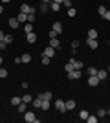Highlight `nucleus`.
Segmentation results:
<instances>
[{
  "label": "nucleus",
  "mask_w": 110,
  "mask_h": 123,
  "mask_svg": "<svg viewBox=\"0 0 110 123\" xmlns=\"http://www.w3.org/2000/svg\"><path fill=\"white\" fill-rule=\"evenodd\" d=\"M22 103V98H18V96H15V98H11V105H15V107H18Z\"/></svg>",
  "instance_id": "obj_16"
},
{
  "label": "nucleus",
  "mask_w": 110,
  "mask_h": 123,
  "mask_svg": "<svg viewBox=\"0 0 110 123\" xmlns=\"http://www.w3.org/2000/svg\"><path fill=\"white\" fill-rule=\"evenodd\" d=\"M4 37H6V35L2 33V31H0V41H4Z\"/></svg>",
  "instance_id": "obj_43"
},
{
  "label": "nucleus",
  "mask_w": 110,
  "mask_h": 123,
  "mask_svg": "<svg viewBox=\"0 0 110 123\" xmlns=\"http://www.w3.org/2000/svg\"><path fill=\"white\" fill-rule=\"evenodd\" d=\"M50 46L55 48V50H59V46H61V42H59V39L55 37V39H50Z\"/></svg>",
  "instance_id": "obj_10"
},
{
  "label": "nucleus",
  "mask_w": 110,
  "mask_h": 123,
  "mask_svg": "<svg viewBox=\"0 0 110 123\" xmlns=\"http://www.w3.org/2000/svg\"><path fill=\"white\" fill-rule=\"evenodd\" d=\"M108 46H110V39H108Z\"/></svg>",
  "instance_id": "obj_50"
},
{
  "label": "nucleus",
  "mask_w": 110,
  "mask_h": 123,
  "mask_svg": "<svg viewBox=\"0 0 110 123\" xmlns=\"http://www.w3.org/2000/svg\"><path fill=\"white\" fill-rule=\"evenodd\" d=\"M7 77V70L6 68H0V79H6Z\"/></svg>",
  "instance_id": "obj_29"
},
{
  "label": "nucleus",
  "mask_w": 110,
  "mask_h": 123,
  "mask_svg": "<svg viewBox=\"0 0 110 123\" xmlns=\"http://www.w3.org/2000/svg\"><path fill=\"white\" fill-rule=\"evenodd\" d=\"M26 105H28V103H24V101H22L20 105L17 107V110H18V112H20V114H24V112H26Z\"/></svg>",
  "instance_id": "obj_19"
},
{
  "label": "nucleus",
  "mask_w": 110,
  "mask_h": 123,
  "mask_svg": "<svg viewBox=\"0 0 110 123\" xmlns=\"http://www.w3.org/2000/svg\"><path fill=\"white\" fill-rule=\"evenodd\" d=\"M17 18H18V22H20V24H26V22H28V15H26V13H18V15H17Z\"/></svg>",
  "instance_id": "obj_11"
},
{
  "label": "nucleus",
  "mask_w": 110,
  "mask_h": 123,
  "mask_svg": "<svg viewBox=\"0 0 110 123\" xmlns=\"http://www.w3.org/2000/svg\"><path fill=\"white\" fill-rule=\"evenodd\" d=\"M63 6H64V7H72V0H64Z\"/></svg>",
  "instance_id": "obj_37"
},
{
  "label": "nucleus",
  "mask_w": 110,
  "mask_h": 123,
  "mask_svg": "<svg viewBox=\"0 0 110 123\" xmlns=\"http://www.w3.org/2000/svg\"><path fill=\"white\" fill-rule=\"evenodd\" d=\"M20 59H22V62H24V64H28V62H31V55H29V53H24V55H22Z\"/></svg>",
  "instance_id": "obj_17"
},
{
  "label": "nucleus",
  "mask_w": 110,
  "mask_h": 123,
  "mask_svg": "<svg viewBox=\"0 0 110 123\" xmlns=\"http://www.w3.org/2000/svg\"><path fill=\"white\" fill-rule=\"evenodd\" d=\"M86 121H88V123H97V116H88Z\"/></svg>",
  "instance_id": "obj_33"
},
{
  "label": "nucleus",
  "mask_w": 110,
  "mask_h": 123,
  "mask_svg": "<svg viewBox=\"0 0 110 123\" xmlns=\"http://www.w3.org/2000/svg\"><path fill=\"white\" fill-rule=\"evenodd\" d=\"M86 44H88V48H92V50H97L99 41H97V39H86Z\"/></svg>",
  "instance_id": "obj_5"
},
{
  "label": "nucleus",
  "mask_w": 110,
  "mask_h": 123,
  "mask_svg": "<svg viewBox=\"0 0 110 123\" xmlns=\"http://www.w3.org/2000/svg\"><path fill=\"white\" fill-rule=\"evenodd\" d=\"M48 9H50V4H44V2H42V4H41V11H42V13H46Z\"/></svg>",
  "instance_id": "obj_32"
},
{
  "label": "nucleus",
  "mask_w": 110,
  "mask_h": 123,
  "mask_svg": "<svg viewBox=\"0 0 110 123\" xmlns=\"http://www.w3.org/2000/svg\"><path fill=\"white\" fill-rule=\"evenodd\" d=\"M4 42H6V44H9V42H13V37H11V35H6V37H4Z\"/></svg>",
  "instance_id": "obj_36"
},
{
  "label": "nucleus",
  "mask_w": 110,
  "mask_h": 123,
  "mask_svg": "<svg viewBox=\"0 0 110 123\" xmlns=\"http://www.w3.org/2000/svg\"><path fill=\"white\" fill-rule=\"evenodd\" d=\"M50 61H52V59H50V57H46V55H42V64H44V66H48V64H50Z\"/></svg>",
  "instance_id": "obj_34"
},
{
  "label": "nucleus",
  "mask_w": 110,
  "mask_h": 123,
  "mask_svg": "<svg viewBox=\"0 0 110 123\" xmlns=\"http://www.w3.org/2000/svg\"><path fill=\"white\" fill-rule=\"evenodd\" d=\"M64 70H66V74L73 72V70H75V66H73V62H68V64H66V66H64Z\"/></svg>",
  "instance_id": "obj_22"
},
{
  "label": "nucleus",
  "mask_w": 110,
  "mask_h": 123,
  "mask_svg": "<svg viewBox=\"0 0 110 123\" xmlns=\"http://www.w3.org/2000/svg\"><path fill=\"white\" fill-rule=\"evenodd\" d=\"M24 119L28 123H39V119H37V116L33 112H24Z\"/></svg>",
  "instance_id": "obj_1"
},
{
  "label": "nucleus",
  "mask_w": 110,
  "mask_h": 123,
  "mask_svg": "<svg viewBox=\"0 0 110 123\" xmlns=\"http://www.w3.org/2000/svg\"><path fill=\"white\" fill-rule=\"evenodd\" d=\"M0 64H2V57H0Z\"/></svg>",
  "instance_id": "obj_49"
},
{
  "label": "nucleus",
  "mask_w": 110,
  "mask_h": 123,
  "mask_svg": "<svg viewBox=\"0 0 110 123\" xmlns=\"http://www.w3.org/2000/svg\"><path fill=\"white\" fill-rule=\"evenodd\" d=\"M88 85L90 86H97V85H99V77L97 75H88Z\"/></svg>",
  "instance_id": "obj_6"
},
{
  "label": "nucleus",
  "mask_w": 110,
  "mask_h": 123,
  "mask_svg": "<svg viewBox=\"0 0 110 123\" xmlns=\"http://www.w3.org/2000/svg\"><path fill=\"white\" fill-rule=\"evenodd\" d=\"M103 18H105V20H110V11H106L105 15H103Z\"/></svg>",
  "instance_id": "obj_39"
},
{
  "label": "nucleus",
  "mask_w": 110,
  "mask_h": 123,
  "mask_svg": "<svg viewBox=\"0 0 110 123\" xmlns=\"http://www.w3.org/2000/svg\"><path fill=\"white\" fill-rule=\"evenodd\" d=\"M88 116H90V114L86 112V110H81V112H79V118L83 119V121H86V118H88Z\"/></svg>",
  "instance_id": "obj_23"
},
{
  "label": "nucleus",
  "mask_w": 110,
  "mask_h": 123,
  "mask_svg": "<svg viewBox=\"0 0 110 123\" xmlns=\"http://www.w3.org/2000/svg\"><path fill=\"white\" fill-rule=\"evenodd\" d=\"M53 2H57V4H61V6H63V2H64V0H53Z\"/></svg>",
  "instance_id": "obj_45"
},
{
  "label": "nucleus",
  "mask_w": 110,
  "mask_h": 123,
  "mask_svg": "<svg viewBox=\"0 0 110 123\" xmlns=\"http://www.w3.org/2000/svg\"><path fill=\"white\" fill-rule=\"evenodd\" d=\"M20 13H26V15H28V13H31V6L22 4V6H20Z\"/></svg>",
  "instance_id": "obj_13"
},
{
  "label": "nucleus",
  "mask_w": 110,
  "mask_h": 123,
  "mask_svg": "<svg viewBox=\"0 0 110 123\" xmlns=\"http://www.w3.org/2000/svg\"><path fill=\"white\" fill-rule=\"evenodd\" d=\"M81 75H83L81 70H73V72L68 74V79H70V81H75V79H81Z\"/></svg>",
  "instance_id": "obj_3"
},
{
  "label": "nucleus",
  "mask_w": 110,
  "mask_h": 123,
  "mask_svg": "<svg viewBox=\"0 0 110 123\" xmlns=\"http://www.w3.org/2000/svg\"><path fill=\"white\" fill-rule=\"evenodd\" d=\"M53 30L57 31V33H61V31H63V24H61V22H53Z\"/></svg>",
  "instance_id": "obj_18"
},
{
  "label": "nucleus",
  "mask_w": 110,
  "mask_h": 123,
  "mask_svg": "<svg viewBox=\"0 0 110 123\" xmlns=\"http://www.w3.org/2000/svg\"><path fill=\"white\" fill-rule=\"evenodd\" d=\"M6 46H7V44H6L4 41H0V50H6Z\"/></svg>",
  "instance_id": "obj_41"
},
{
  "label": "nucleus",
  "mask_w": 110,
  "mask_h": 123,
  "mask_svg": "<svg viewBox=\"0 0 110 123\" xmlns=\"http://www.w3.org/2000/svg\"><path fill=\"white\" fill-rule=\"evenodd\" d=\"M7 2H11V0H2V4H7Z\"/></svg>",
  "instance_id": "obj_46"
},
{
  "label": "nucleus",
  "mask_w": 110,
  "mask_h": 123,
  "mask_svg": "<svg viewBox=\"0 0 110 123\" xmlns=\"http://www.w3.org/2000/svg\"><path fill=\"white\" fill-rule=\"evenodd\" d=\"M86 74H88V75H97V68H94V66H90L88 70H86Z\"/></svg>",
  "instance_id": "obj_24"
},
{
  "label": "nucleus",
  "mask_w": 110,
  "mask_h": 123,
  "mask_svg": "<svg viewBox=\"0 0 110 123\" xmlns=\"http://www.w3.org/2000/svg\"><path fill=\"white\" fill-rule=\"evenodd\" d=\"M22 101H24V103H31L33 98L29 96V94H24V96H22Z\"/></svg>",
  "instance_id": "obj_26"
},
{
  "label": "nucleus",
  "mask_w": 110,
  "mask_h": 123,
  "mask_svg": "<svg viewBox=\"0 0 110 123\" xmlns=\"http://www.w3.org/2000/svg\"><path fill=\"white\" fill-rule=\"evenodd\" d=\"M97 77H99V81L106 79L108 77V70H97Z\"/></svg>",
  "instance_id": "obj_9"
},
{
  "label": "nucleus",
  "mask_w": 110,
  "mask_h": 123,
  "mask_svg": "<svg viewBox=\"0 0 110 123\" xmlns=\"http://www.w3.org/2000/svg\"><path fill=\"white\" fill-rule=\"evenodd\" d=\"M64 103H66V110H73V108H75V105H77L73 99H70V101H64Z\"/></svg>",
  "instance_id": "obj_15"
},
{
  "label": "nucleus",
  "mask_w": 110,
  "mask_h": 123,
  "mask_svg": "<svg viewBox=\"0 0 110 123\" xmlns=\"http://www.w3.org/2000/svg\"><path fill=\"white\" fill-rule=\"evenodd\" d=\"M50 103H52V101L42 99V103H41V110H50Z\"/></svg>",
  "instance_id": "obj_14"
},
{
  "label": "nucleus",
  "mask_w": 110,
  "mask_h": 123,
  "mask_svg": "<svg viewBox=\"0 0 110 123\" xmlns=\"http://www.w3.org/2000/svg\"><path fill=\"white\" fill-rule=\"evenodd\" d=\"M41 103H42V96L39 94V98H33V101H31V105L35 108H41Z\"/></svg>",
  "instance_id": "obj_7"
},
{
  "label": "nucleus",
  "mask_w": 110,
  "mask_h": 123,
  "mask_svg": "<svg viewBox=\"0 0 110 123\" xmlns=\"http://www.w3.org/2000/svg\"><path fill=\"white\" fill-rule=\"evenodd\" d=\"M24 31H26V33H31V31H33V24H31V22H26V26H24Z\"/></svg>",
  "instance_id": "obj_21"
},
{
  "label": "nucleus",
  "mask_w": 110,
  "mask_h": 123,
  "mask_svg": "<svg viewBox=\"0 0 110 123\" xmlns=\"http://www.w3.org/2000/svg\"><path fill=\"white\" fill-rule=\"evenodd\" d=\"M42 55L50 57V59H53V55H55V48H52L50 44H48V48H44V51H42Z\"/></svg>",
  "instance_id": "obj_4"
},
{
  "label": "nucleus",
  "mask_w": 110,
  "mask_h": 123,
  "mask_svg": "<svg viewBox=\"0 0 110 123\" xmlns=\"http://www.w3.org/2000/svg\"><path fill=\"white\" fill-rule=\"evenodd\" d=\"M41 2H44V4H50V2H53V0H41Z\"/></svg>",
  "instance_id": "obj_44"
},
{
  "label": "nucleus",
  "mask_w": 110,
  "mask_h": 123,
  "mask_svg": "<svg viewBox=\"0 0 110 123\" xmlns=\"http://www.w3.org/2000/svg\"><path fill=\"white\" fill-rule=\"evenodd\" d=\"M55 108H57L59 112H66V103L63 99H55Z\"/></svg>",
  "instance_id": "obj_2"
},
{
  "label": "nucleus",
  "mask_w": 110,
  "mask_h": 123,
  "mask_svg": "<svg viewBox=\"0 0 110 123\" xmlns=\"http://www.w3.org/2000/svg\"><path fill=\"white\" fill-rule=\"evenodd\" d=\"M26 41L29 42V44H33V42H37V35L33 33V31L31 33H26Z\"/></svg>",
  "instance_id": "obj_8"
},
{
  "label": "nucleus",
  "mask_w": 110,
  "mask_h": 123,
  "mask_svg": "<svg viewBox=\"0 0 110 123\" xmlns=\"http://www.w3.org/2000/svg\"><path fill=\"white\" fill-rule=\"evenodd\" d=\"M79 44H81L79 41H73V42H72V48H79Z\"/></svg>",
  "instance_id": "obj_40"
},
{
  "label": "nucleus",
  "mask_w": 110,
  "mask_h": 123,
  "mask_svg": "<svg viewBox=\"0 0 110 123\" xmlns=\"http://www.w3.org/2000/svg\"><path fill=\"white\" fill-rule=\"evenodd\" d=\"M50 7H52V9L55 11V13H57V11L61 9V4H57V2H52V6H50Z\"/></svg>",
  "instance_id": "obj_27"
},
{
  "label": "nucleus",
  "mask_w": 110,
  "mask_h": 123,
  "mask_svg": "<svg viewBox=\"0 0 110 123\" xmlns=\"http://www.w3.org/2000/svg\"><path fill=\"white\" fill-rule=\"evenodd\" d=\"M41 96H42V99H48V101H52V98H53L52 92H42Z\"/></svg>",
  "instance_id": "obj_25"
},
{
  "label": "nucleus",
  "mask_w": 110,
  "mask_h": 123,
  "mask_svg": "<svg viewBox=\"0 0 110 123\" xmlns=\"http://www.w3.org/2000/svg\"><path fill=\"white\" fill-rule=\"evenodd\" d=\"M108 74H110V64H108Z\"/></svg>",
  "instance_id": "obj_48"
},
{
  "label": "nucleus",
  "mask_w": 110,
  "mask_h": 123,
  "mask_svg": "<svg viewBox=\"0 0 110 123\" xmlns=\"http://www.w3.org/2000/svg\"><path fill=\"white\" fill-rule=\"evenodd\" d=\"M106 11H108V9H106L105 6H99V9H97V13H99V15L103 17V15H105V13H106Z\"/></svg>",
  "instance_id": "obj_30"
},
{
  "label": "nucleus",
  "mask_w": 110,
  "mask_h": 123,
  "mask_svg": "<svg viewBox=\"0 0 110 123\" xmlns=\"http://www.w3.org/2000/svg\"><path fill=\"white\" fill-rule=\"evenodd\" d=\"M106 116H110V110H106Z\"/></svg>",
  "instance_id": "obj_47"
},
{
  "label": "nucleus",
  "mask_w": 110,
  "mask_h": 123,
  "mask_svg": "<svg viewBox=\"0 0 110 123\" xmlns=\"http://www.w3.org/2000/svg\"><path fill=\"white\" fill-rule=\"evenodd\" d=\"M108 77H110V74H108Z\"/></svg>",
  "instance_id": "obj_51"
},
{
  "label": "nucleus",
  "mask_w": 110,
  "mask_h": 123,
  "mask_svg": "<svg viewBox=\"0 0 110 123\" xmlns=\"http://www.w3.org/2000/svg\"><path fill=\"white\" fill-rule=\"evenodd\" d=\"M18 26H20V22H18V18H17V17L9 18V28H18Z\"/></svg>",
  "instance_id": "obj_12"
},
{
  "label": "nucleus",
  "mask_w": 110,
  "mask_h": 123,
  "mask_svg": "<svg viewBox=\"0 0 110 123\" xmlns=\"http://www.w3.org/2000/svg\"><path fill=\"white\" fill-rule=\"evenodd\" d=\"M2 13H4V6L0 4V15H2Z\"/></svg>",
  "instance_id": "obj_42"
},
{
  "label": "nucleus",
  "mask_w": 110,
  "mask_h": 123,
  "mask_svg": "<svg viewBox=\"0 0 110 123\" xmlns=\"http://www.w3.org/2000/svg\"><path fill=\"white\" fill-rule=\"evenodd\" d=\"M97 35H99V33H97V30H90V31H88V39H97Z\"/></svg>",
  "instance_id": "obj_20"
},
{
  "label": "nucleus",
  "mask_w": 110,
  "mask_h": 123,
  "mask_svg": "<svg viewBox=\"0 0 110 123\" xmlns=\"http://www.w3.org/2000/svg\"><path fill=\"white\" fill-rule=\"evenodd\" d=\"M77 15V11L73 9V7H68V17H75Z\"/></svg>",
  "instance_id": "obj_35"
},
{
  "label": "nucleus",
  "mask_w": 110,
  "mask_h": 123,
  "mask_svg": "<svg viewBox=\"0 0 110 123\" xmlns=\"http://www.w3.org/2000/svg\"><path fill=\"white\" fill-rule=\"evenodd\" d=\"M35 18H37L35 13H28V22H31V24H33V22H35Z\"/></svg>",
  "instance_id": "obj_31"
},
{
  "label": "nucleus",
  "mask_w": 110,
  "mask_h": 123,
  "mask_svg": "<svg viewBox=\"0 0 110 123\" xmlns=\"http://www.w3.org/2000/svg\"><path fill=\"white\" fill-rule=\"evenodd\" d=\"M106 116V110L105 108H99V110H97V118H105Z\"/></svg>",
  "instance_id": "obj_28"
},
{
  "label": "nucleus",
  "mask_w": 110,
  "mask_h": 123,
  "mask_svg": "<svg viewBox=\"0 0 110 123\" xmlns=\"http://www.w3.org/2000/svg\"><path fill=\"white\" fill-rule=\"evenodd\" d=\"M59 35V33H57V31H55V30H52V31H50V39H55V37H57Z\"/></svg>",
  "instance_id": "obj_38"
}]
</instances>
